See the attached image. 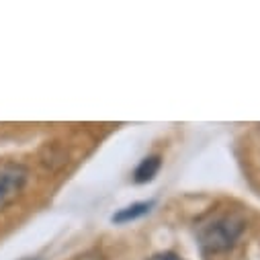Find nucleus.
Here are the masks:
<instances>
[{
	"mask_svg": "<svg viewBox=\"0 0 260 260\" xmlns=\"http://www.w3.org/2000/svg\"><path fill=\"white\" fill-rule=\"evenodd\" d=\"M244 219L238 213H223L207 219L199 225L197 238L205 252H223L240 238L244 232Z\"/></svg>",
	"mask_w": 260,
	"mask_h": 260,
	"instance_id": "obj_1",
	"label": "nucleus"
},
{
	"mask_svg": "<svg viewBox=\"0 0 260 260\" xmlns=\"http://www.w3.org/2000/svg\"><path fill=\"white\" fill-rule=\"evenodd\" d=\"M29 180V170L23 164H9L0 168V211L15 203Z\"/></svg>",
	"mask_w": 260,
	"mask_h": 260,
	"instance_id": "obj_2",
	"label": "nucleus"
},
{
	"mask_svg": "<svg viewBox=\"0 0 260 260\" xmlns=\"http://www.w3.org/2000/svg\"><path fill=\"white\" fill-rule=\"evenodd\" d=\"M154 207V201H144V203H134V205H129L121 211H117L113 215V221L115 223H127V221H132V219H138L142 215H146L150 209Z\"/></svg>",
	"mask_w": 260,
	"mask_h": 260,
	"instance_id": "obj_3",
	"label": "nucleus"
},
{
	"mask_svg": "<svg viewBox=\"0 0 260 260\" xmlns=\"http://www.w3.org/2000/svg\"><path fill=\"white\" fill-rule=\"evenodd\" d=\"M160 158L158 156H150V158H146V160H142V164L136 168V174H134V178H136V182H140V184H144V182H150L156 174H158V170H160Z\"/></svg>",
	"mask_w": 260,
	"mask_h": 260,
	"instance_id": "obj_4",
	"label": "nucleus"
},
{
	"mask_svg": "<svg viewBox=\"0 0 260 260\" xmlns=\"http://www.w3.org/2000/svg\"><path fill=\"white\" fill-rule=\"evenodd\" d=\"M150 260H182V258L176 256V254H172V252H164V254H156V256H152Z\"/></svg>",
	"mask_w": 260,
	"mask_h": 260,
	"instance_id": "obj_5",
	"label": "nucleus"
},
{
	"mask_svg": "<svg viewBox=\"0 0 260 260\" xmlns=\"http://www.w3.org/2000/svg\"><path fill=\"white\" fill-rule=\"evenodd\" d=\"M23 260H39V258H23Z\"/></svg>",
	"mask_w": 260,
	"mask_h": 260,
	"instance_id": "obj_6",
	"label": "nucleus"
}]
</instances>
